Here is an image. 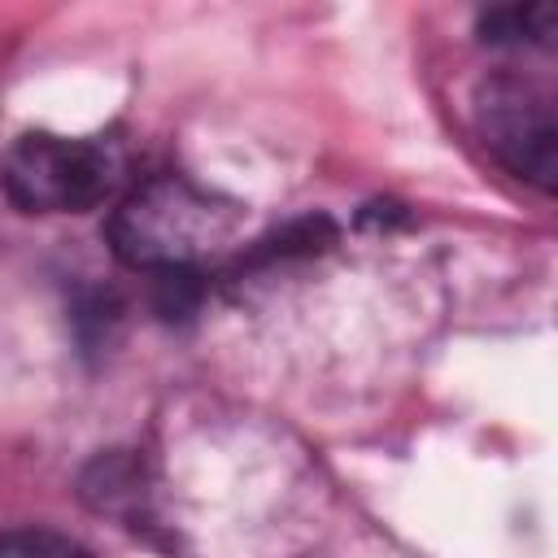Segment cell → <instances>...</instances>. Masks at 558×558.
<instances>
[{
  "label": "cell",
  "instance_id": "6da1fadb",
  "mask_svg": "<svg viewBox=\"0 0 558 558\" xmlns=\"http://www.w3.org/2000/svg\"><path fill=\"white\" fill-rule=\"evenodd\" d=\"M244 227V205L187 174H153L135 183L109 214V248L131 270L187 275L214 262Z\"/></svg>",
  "mask_w": 558,
  "mask_h": 558
},
{
  "label": "cell",
  "instance_id": "7a4b0ae2",
  "mask_svg": "<svg viewBox=\"0 0 558 558\" xmlns=\"http://www.w3.org/2000/svg\"><path fill=\"white\" fill-rule=\"evenodd\" d=\"M126 148L113 135L26 131L0 161V187L22 214H83L118 192Z\"/></svg>",
  "mask_w": 558,
  "mask_h": 558
},
{
  "label": "cell",
  "instance_id": "3957f363",
  "mask_svg": "<svg viewBox=\"0 0 558 558\" xmlns=\"http://www.w3.org/2000/svg\"><path fill=\"white\" fill-rule=\"evenodd\" d=\"M471 118L484 148L532 187L549 192L558 179V122L545 87L519 74H488L471 96Z\"/></svg>",
  "mask_w": 558,
  "mask_h": 558
},
{
  "label": "cell",
  "instance_id": "277c9868",
  "mask_svg": "<svg viewBox=\"0 0 558 558\" xmlns=\"http://www.w3.org/2000/svg\"><path fill=\"white\" fill-rule=\"evenodd\" d=\"M480 35L488 44H549L554 35V9L532 4V9H493L480 17Z\"/></svg>",
  "mask_w": 558,
  "mask_h": 558
},
{
  "label": "cell",
  "instance_id": "5b68a950",
  "mask_svg": "<svg viewBox=\"0 0 558 558\" xmlns=\"http://www.w3.org/2000/svg\"><path fill=\"white\" fill-rule=\"evenodd\" d=\"M0 558H92L78 541L48 527H17L0 536Z\"/></svg>",
  "mask_w": 558,
  "mask_h": 558
}]
</instances>
